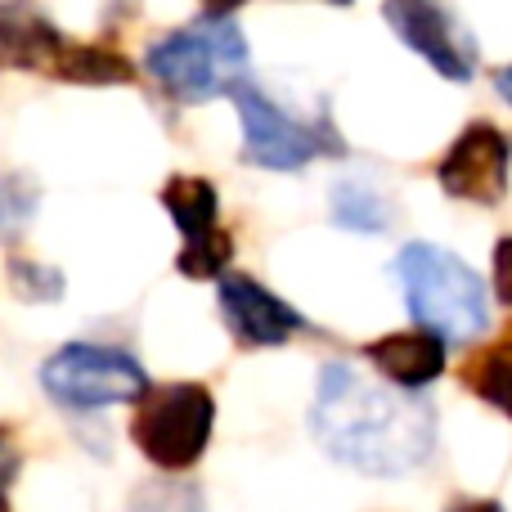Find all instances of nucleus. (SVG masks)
I'll list each match as a JSON object with an SVG mask.
<instances>
[{
	"instance_id": "nucleus-10",
	"label": "nucleus",
	"mask_w": 512,
	"mask_h": 512,
	"mask_svg": "<svg viewBox=\"0 0 512 512\" xmlns=\"http://www.w3.org/2000/svg\"><path fill=\"white\" fill-rule=\"evenodd\" d=\"M387 23L396 27L400 41L414 54H423L441 77H450V81L472 77V63H468V54H459V45H454V27L441 5H432V0H391Z\"/></svg>"
},
{
	"instance_id": "nucleus-9",
	"label": "nucleus",
	"mask_w": 512,
	"mask_h": 512,
	"mask_svg": "<svg viewBox=\"0 0 512 512\" xmlns=\"http://www.w3.org/2000/svg\"><path fill=\"white\" fill-rule=\"evenodd\" d=\"M364 360L396 391H427L450 364V346L427 328H405V333H387L378 342H369Z\"/></svg>"
},
{
	"instance_id": "nucleus-20",
	"label": "nucleus",
	"mask_w": 512,
	"mask_h": 512,
	"mask_svg": "<svg viewBox=\"0 0 512 512\" xmlns=\"http://www.w3.org/2000/svg\"><path fill=\"white\" fill-rule=\"evenodd\" d=\"M495 297L512 306V239L495 243Z\"/></svg>"
},
{
	"instance_id": "nucleus-18",
	"label": "nucleus",
	"mask_w": 512,
	"mask_h": 512,
	"mask_svg": "<svg viewBox=\"0 0 512 512\" xmlns=\"http://www.w3.org/2000/svg\"><path fill=\"white\" fill-rule=\"evenodd\" d=\"M9 283H14V292L23 301H59L63 297V274L50 270V265L23 261V256L9 261Z\"/></svg>"
},
{
	"instance_id": "nucleus-14",
	"label": "nucleus",
	"mask_w": 512,
	"mask_h": 512,
	"mask_svg": "<svg viewBox=\"0 0 512 512\" xmlns=\"http://www.w3.org/2000/svg\"><path fill=\"white\" fill-rule=\"evenodd\" d=\"M54 77L77 81V86H122V81L135 77L131 59L117 50H104V45H63L50 63Z\"/></svg>"
},
{
	"instance_id": "nucleus-4",
	"label": "nucleus",
	"mask_w": 512,
	"mask_h": 512,
	"mask_svg": "<svg viewBox=\"0 0 512 512\" xmlns=\"http://www.w3.org/2000/svg\"><path fill=\"white\" fill-rule=\"evenodd\" d=\"M216 400L203 382H162L135 400L131 441L158 472H189L212 445Z\"/></svg>"
},
{
	"instance_id": "nucleus-16",
	"label": "nucleus",
	"mask_w": 512,
	"mask_h": 512,
	"mask_svg": "<svg viewBox=\"0 0 512 512\" xmlns=\"http://www.w3.org/2000/svg\"><path fill=\"white\" fill-rule=\"evenodd\" d=\"M230 256H234V239L216 225L212 234H203V239H189L185 248L176 256V270L185 274V279H221L225 270H230Z\"/></svg>"
},
{
	"instance_id": "nucleus-13",
	"label": "nucleus",
	"mask_w": 512,
	"mask_h": 512,
	"mask_svg": "<svg viewBox=\"0 0 512 512\" xmlns=\"http://www.w3.org/2000/svg\"><path fill=\"white\" fill-rule=\"evenodd\" d=\"M162 207L171 212L176 230L189 239H203V234L216 230V212H221V198L207 185L203 176H171L167 189H162Z\"/></svg>"
},
{
	"instance_id": "nucleus-8",
	"label": "nucleus",
	"mask_w": 512,
	"mask_h": 512,
	"mask_svg": "<svg viewBox=\"0 0 512 512\" xmlns=\"http://www.w3.org/2000/svg\"><path fill=\"white\" fill-rule=\"evenodd\" d=\"M221 315H225V328L234 333V342L252 346V351L283 346L306 328V319H301L288 301L274 297L252 274H239V270L221 274Z\"/></svg>"
},
{
	"instance_id": "nucleus-22",
	"label": "nucleus",
	"mask_w": 512,
	"mask_h": 512,
	"mask_svg": "<svg viewBox=\"0 0 512 512\" xmlns=\"http://www.w3.org/2000/svg\"><path fill=\"white\" fill-rule=\"evenodd\" d=\"M203 5H207V14H212V18H230L243 0H203Z\"/></svg>"
},
{
	"instance_id": "nucleus-7",
	"label": "nucleus",
	"mask_w": 512,
	"mask_h": 512,
	"mask_svg": "<svg viewBox=\"0 0 512 512\" xmlns=\"http://www.w3.org/2000/svg\"><path fill=\"white\" fill-rule=\"evenodd\" d=\"M508 162H512L508 135L490 122H472L468 131L445 149L441 167H436V180H441V189L450 198L490 207L508 194Z\"/></svg>"
},
{
	"instance_id": "nucleus-24",
	"label": "nucleus",
	"mask_w": 512,
	"mask_h": 512,
	"mask_svg": "<svg viewBox=\"0 0 512 512\" xmlns=\"http://www.w3.org/2000/svg\"><path fill=\"white\" fill-rule=\"evenodd\" d=\"M333 5H351V0H333Z\"/></svg>"
},
{
	"instance_id": "nucleus-15",
	"label": "nucleus",
	"mask_w": 512,
	"mask_h": 512,
	"mask_svg": "<svg viewBox=\"0 0 512 512\" xmlns=\"http://www.w3.org/2000/svg\"><path fill=\"white\" fill-rule=\"evenodd\" d=\"M333 221L346 225V230H355V234H382L391 225V212L369 185L346 180V185L333 189Z\"/></svg>"
},
{
	"instance_id": "nucleus-12",
	"label": "nucleus",
	"mask_w": 512,
	"mask_h": 512,
	"mask_svg": "<svg viewBox=\"0 0 512 512\" xmlns=\"http://www.w3.org/2000/svg\"><path fill=\"white\" fill-rule=\"evenodd\" d=\"M459 378L477 400H486L490 409L512 418V324L463 364Z\"/></svg>"
},
{
	"instance_id": "nucleus-17",
	"label": "nucleus",
	"mask_w": 512,
	"mask_h": 512,
	"mask_svg": "<svg viewBox=\"0 0 512 512\" xmlns=\"http://www.w3.org/2000/svg\"><path fill=\"white\" fill-rule=\"evenodd\" d=\"M131 512H203V490L194 481H149L135 490Z\"/></svg>"
},
{
	"instance_id": "nucleus-6",
	"label": "nucleus",
	"mask_w": 512,
	"mask_h": 512,
	"mask_svg": "<svg viewBox=\"0 0 512 512\" xmlns=\"http://www.w3.org/2000/svg\"><path fill=\"white\" fill-rule=\"evenodd\" d=\"M230 99L239 104V117H243V158L256 162V167L297 171V167H306V162L324 158V153L342 149L328 126H306V122H297V117H288L256 86H248V81H234Z\"/></svg>"
},
{
	"instance_id": "nucleus-2",
	"label": "nucleus",
	"mask_w": 512,
	"mask_h": 512,
	"mask_svg": "<svg viewBox=\"0 0 512 512\" xmlns=\"http://www.w3.org/2000/svg\"><path fill=\"white\" fill-rule=\"evenodd\" d=\"M405 292V306L418 328L436 333L445 346L472 342L490 328V297L486 279L463 256L436 248V243H409L391 261Z\"/></svg>"
},
{
	"instance_id": "nucleus-3",
	"label": "nucleus",
	"mask_w": 512,
	"mask_h": 512,
	"mask_svg": "<svg viewBox=\"0 0 512 512\" xmlns=\"http://www.w3.org/2000/svg\"><path fill=\"white\" fill-rule=\"evenodd\" d=\"M149 77L180 104H203L212 95H230L234 81H243L248 68V41L234 18H198L180 32L149 45L144 59Z\"/></svg>"
},
{
	"instance_id": "nucleus-21",
	"label": "nucleus",
	"mask_w": 512,
	"mask_h": 512,
	"mask_svg": "<svg viewBox=\"0 0 512 512\" xmlns=\"http://www.w3.org/2000/svg\"><path fill=\"white\" fill-rule=\"evenodd\" d=\"M445 512H508L499 499H477V495H459L445 504Z\"/></svg>"
},
{
	"instance_id": "nucleus-5",
	"label": "nucleus",
	"mask_w": 512,
	"mask_h": 512,
	"mask_svg": "<svg viewBox=\"0 0 512 512\" xmlns=\"http://www.w3.org/2000/svg\"><path fill=\"white\" fill-rule=\"evenodd\" d=\"M149 387L153 382L135 355L99 342H68L41 364V391L68 414L135 405Z\"/></svg>"
},
{
	"instance_id": "nucleus-11",
	"label": "nucleus",
	"mask_w": 512,
	"mask_h": 512,
	"mask_svg": "<svg viewBox=\"0 0 512 512\" xmlns=\"http://www.w3.org/2000/svg\"><path fill=\"white\" fill-rule=\"evenodd\" d=\"M63 50L59 27L45 14H36L27 0H5L0 5V59L18 63V68H41L50 72L54 54Z\"/></svg>"
},
{
	"instance_id": "nucleus-23",
	"label": "nucleus",
	"mask_w": 512,
	"mask_h": 512,
	"mask_svg": "<svg viewBox=\"0 0 512 512\" xmlns=\"http://www.w3.org/2000/svg\"><path fill=\"white\" fill-rule=\"evenodd\" d=\"M495 86H499V95H504V99H508V104H512V63H508V68H499Z\"/></svg>"
},
{
	"instance_id": "nucleus-1",
	"label": "nucleus",
	"mask_w": 512,
	"mask_h": 512,
	"mask_svg": "<svg viewBox=\"0 0 512 512\" xmlns=\"http://www.w3.org/2000/svg\"><path fill=\"white\" fill-rule=\"evenodd\" d=\"M310 432L333 463L364 477H405L436 450V409L346 360L319 369Z\"/></svg>"
},
{
	"instance_id": "nucleus-19",
	"label": "nucleus",
	"mask_w": 512,
	"mask_h": 512,
	"mask_svg": "<svg viewBox=\"0 0 512 512\" xmlns=\"http://www.w3.org/2000/svg\"><path fill=\"white\" fill-rule=\"evenodd\" d=\"M18 472H23V450H18L14 432L0 423V512H14L9 508V490H14Z\"/></svg>"
}]
</instances>
